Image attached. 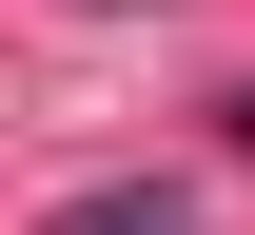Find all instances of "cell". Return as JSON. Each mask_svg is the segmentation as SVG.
I'll return each instance as SVG.
<instances>
[{
	"label": "cell",
	"instance_id": "1",
	"mask_svg": "<svg viewBox=\"0 0 255 235\" xmlns=\"http://www.w3.org/2000/svg\"><path fill=\"white\" fill-rule=\"evenodd\" d=\"M39 235H196V196H177V176H98V196H59Z\"/></svg>",
	"mask_w": 255,
	"mask_h": 235
}]
</instances>
